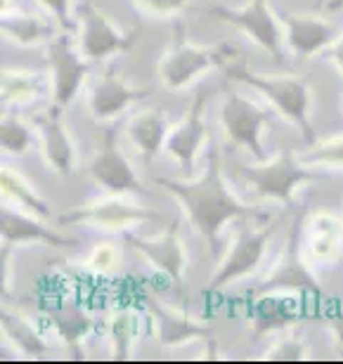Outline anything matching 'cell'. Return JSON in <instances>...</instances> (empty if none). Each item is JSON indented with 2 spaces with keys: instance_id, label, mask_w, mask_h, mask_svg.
I'll list each match as a JSON object with an SVG mask.
<instances>
[{
  "instance_id": "6da1fadb",
  "label": "cell",
  "mask_w": 343,
  "mask_h": 364,
  "mask_svg": "<svg viewBox=\"0 0 343 364\" xmlns=\"http://www.w3.org/2000/svg\"><path fill=\"white\" fill-rule=\"evenodd\" d=\"M157 185L169 189L175 199L182 203L185 213L189 215L194 228L204 235L211 251H216L218 235H221L225 223H230L232 218H249L258 213V208L244 206L242 201H237L230 194V189L223 180L221 151H218V147L209 149L206 171H204L199 180L180 182L171 178H157Z\"/></svg>"
},
{
  "instance_id": "7a4b0ae2",
  "label": "cell",
  "mask_w": 343,
  "mask_h": 364,
  "mask_svg": "<svg viewBox=\"0 0 343 364\" xmlns=\"http://www.w3.org/2000/svg\"><path fill=\"white\" fill-rule=\"evenodd\" d=\"M235 55L237 50L225 46V43H221V46H194V43H189L185 24L178 21L173 26L171 46L159 62V76H162V83L169 90H182L204 71L221 67Z\"/></svg>"
},
{
  "instance_id": "3957f363",
  "label": "cell",
  "mask_w": 343,
  "mask_h": 364,
  "mask_svg": "<svg viewBox=\"0 0 343 364\" xmlns=\"http://www.w3.org/2000/svg\"><path fill=\"white\" fill-rule=\"evenodd\" d=\"M228 76L235 81L249 83L251 88H256L280 112L287 116L289 121H294L298 130L303 133L305 140H312V126L308 121V109H310V90L308 83L298 76H268V74H253L244 67V64H232L228 67Z\"/></svg>"
},
{
  "instance_id": "277c9868",
  "label": "cell",
  "mask_w": 343,
  "mask_h": 364,
  "mask_svg": "<svg viewBox=\"0 0 343 364\" xmlns=\"http://www.w3.org/2000/svg\"><path fill=\"white\" fill-rule=\"evenodd\" d=\"M301 223L303 218H296L289 230V239L282 249V256L270 267V272L263 277L256 287L258 296L273 294H312L320 296V284L303 263L301 256Z\"/></svg>"
},
{
  "instance_id": "5b68a950",
  "label": "cell",
  "mask_w": 343,
  "mask_h": 364,
  "mask_svg": "<svg viewBox=\"0 0 343 364\" xmlns=\"http://www.w3.org/2000/svg\"><path fill=\"white\" fill-rule=\"evenodd\" d=\"M209 12L211 17L228 21V24L249 36L258 48L273 55L275 62H282V24L270 10L268 0H249L242 7L213 5Z\"/></svg>"
},
{
  "instance_id": "8992f818",
  "label": "cell",
  "mask_w": 343,
  "mask_h": 364,
  "mask_svg": "<svg viewBox=\"0 0 343 364\" xmlns=\"http://www.w3.org/2000/svg\"><path fill=\"white\" fill-rule=\"evenodd\" d=\"M78 48L90 62L107 60L116 53H128L137 38V28L123 33L116 24L100 12L93 3H83L78 10Z\"/></svg>"
},
{
  "instance_id": "52a82bcc",
  "label": "cell",
  "mask_w": 343,
  "mask_h": 364,
  "mask_svg": "<svg viewBox=\"0 0 343 364\" xmlns=\"http://www.w3.org/2000/svg\"><path fill=\"white\" fill-rule=\"evenodd\" d=\"M48 60L53 71L55 107L64 109L83 85V78L90 71V60L81 53V48L74 46L69 31H60L48 41Z\"/></svg>"
},
{
  "instance_id": "ba28073f",
  "label": "cell",
  "mask_w": 343,
  "mask_h": 364,
  "mask_svg": "<svg viewBox=\"0 0 343 364\" xmlns=\"http://www.w3.org/2000/svg\"><path fill=\"white\" fill-rule=\"evenodd\" d=\"M239 171H242V176L249 185L258 189V194L270 196V199H280L284 203L291 201V194L301 182L312 178V173L305 171L289 149H282L273 161L242 166Z\"/></svg>"
},
{
  "instance_id": "9c48e42d",
  "label": "cell",
  "mask_w": 343,
  "mask_h": 364,
  "mask_svg": "<svg viewBox=\"0 0 343 364\" xmlns=\"http://www.w3.org/2000/svg\"><path fill=\"white\" fill-rule=\"evenodd\" d=\"M116 133H119L116 126H109L105 130L97 154H95V159L90 161V176L100 187L109 189V192L144 194L142 182L137 180L135 171L130 168V164L126 161V156H123L119 142H116Z\"/></svg>"
},
{
  "instance_id": "30bf717a",
  "label": "cell",
  "mask_w": 343,
  "mask_h": 364,
  "mask_svg": "<svg viewBox=\"0 0 343 364\" xmlns=\"http://www.w3.org/2000/svg\"><path fill=\"white\" fill-rule=\"evenodd\" d=\"M268 114L258 105L246 100L239 92H228L223 102V126L228 130L230 140L242 144L253 154L256 161H265V151L260 147V130L265 126Z\"/></svg>"
},
{
  "instance_id": "8fae6325",
  "label": "cell",
  "mask_w": 343,
  "mask_h": 364,
  "mask_svg": "<svg viewBox=\"0 0 343 364\" xmlns=\"http://www.w3.org/2000/svg\"><path fill=\"white\" fill-rule=\"evenodd\" d=\"M275 228H265L258 232L242 230L237 237V242L232 244V249L228 251V256L223 258V263L218 265V270L213 274V279L209 282V291H218L223 287H228L235 279L251 274L263 260V253L268 249L270 235Z\"/></svg>"
},
{
  "instance_id": "7c38bea8",
  "label": "cell",
  "mask_w": 343,
  "mask_h": 364,
  "mask_svg": "<svg viewBox=\"0 0 343 364\" xmlns=\"http://www.w3.org/2000/svg\"><path fill=\"white\" fill-rule=\"evenodd\" d=\"M157 213L137 203H130L126 199H102L85 203V206L71 208L69 213H64L60 218L62 225H100V228H126V225L135 223H147Z\"/></svg>"
},
{
  "instance_id": "4fadbf2b",
  "label": "cell",
  "mask_w": 343,
  "mask_h": 364,
  "mask_svg": "<svg viewBox=\"0 0 343 364\" xmlns=\"http://www.w3.org/2000/svg\"><path fill=\"white\" fill-rule=\"evenodd\" d=\"M126 242L133 246L137 253H142L157 270H162L166 277H171L173 282H178L182 287V277H185L187 265V253L178 237V225L171 223V228L164 232V237L159 239H142L135 235H126Z\"/></svg>"
},
{
  "instance_id": "5bb4252c",
  "label": "cell",
  "mask_w": 343,
  "mask_h": 364,
  "mask_svg": "<svg viewBox=\"0 0 343 364\" xmlns=\"http://www.w3.org/2000/svg\"><path fill=\"white\" fill-rule=\"evenodd\" d=\"M147 95H149L147 88H133V85H128L121 76H116L114 69H107V74L100 76L97 81L93 83L88 105H90V112L95 119L107 121V119L119 116L123 109H128L133 102L147 97Z\"/></svg>"
},
{
  "instance_id": "9a60e30c",
  "label": "cell",
  "mask_w": 343,
  "mask_h": 364,
  "mask_svg": "<svg viewBox=\"0 0 343 364\" xmlns=\"http://www.w3.org/2000/svg\"><path fill=\"white\" fill-rule=\"evenodd\" d=\"M204 112H206V92H199L192 105H189L182 123L173 130L169 140H166V147H169L171 156L178 159L185 173H192L196 149H199V144L204 140V130H206L204 128Z\"/></svg>"
},
{
  "instance_id": "2e32d148",
  "label": "cell",
  "mask_w": 343,
  "mask_h": 364,
  "mask_svg": "<svg viewBox=\"0 0 343 364\" xmlns=\"http://www.w3.org/2000/svg\"><path fill=\"white\" fill-rule=\"evenodd\" d=\"M43 133V156L50 164V168L60 176H71L76 166V149L71 142L69 130L62 126V109L50 107V112L41 119Z\"/></svg>"
},
{
  "instance_id": "e0dca14e",
  "label": "cell",
  "mask_w": 343,
  "mask_h": 364,
  "mask_svg": "<svg viewBox=\"0 0 343 364\" xmlns=\"http://www.w3.org/2000/svg\"><path fill=\"white\" fill-rule=\"evenodd\" d=\"M147 310H149V315L154 317L159 343L166 346V348L182 346V343H187V341L211 336V329L206 324L182 315V312L154 301V298H147Z\"/></svg>"
},
{
  "instance_id": "ac0fdd59",
  "label": "cell",
  "mask_w": 343,
  "mask_h": 364,
  "mask_svg": "<svg viewBox=\"0 0 343 364\" xmlns=\"http://www.w3.org/2000/svg\"><path fill=\"white\" fill-rule=\"evenodd\" d=\"M282 26L287 28L289 48L298 57H310L329 48L337 36L324 19L310 17V14H282Z\"/></svg>"
},
{
  "instance_id": "d6986e66",
  "label": "cell",
  "mask_w": 343,
  "mask_h": 364,
  "mask_svg": "<svg viewBox=\"0 0 343 364\" xmlns=\"http://www.w3.org/2000/svg\"><path fill=\"white\" fill-rule=\"evenodd\" d=\"M0 232H3V242L7 244H24V242H41L50 246H74L76 239L57 235V232L48 230L46 225H41L38 220L28 215H19L14 210L3 208L0 210Z\"/></svg>"
},
{
  "instance_id": "ffe728a7",
  "label": "cell",
  "mask_w": 343,
  "mask_h": 364,
  "mask_svg": "<svg viewBox=\"0 0 343 364\" xmlns=\"http://www.w3.org/2000/svg\"><path fill=\"white\" fill-rule=\"evenodd\" d=\"M166 133V114L159 109H144L128 121V137L142 151L144 161H152L159 147L164 144Z\"/></svg>"
},
{
  "instance_id": "44dd1931",
  "label": "cell",
  "mask_w": 343,
  "mask_h": 364,
  "mask_svg": "<svg viewBox=\"0 0 343 364\" xmlns=\"http://www.w3.org/2000/svg\"><path fill=\"white\" fill-rule=\"evenodd\" d=\"M50 322L60 336L67 341L69 350H71V358H81V343L83 338L90 333L93 329V319L88 312L78 310V308H69V305H60V308H50Z\"/></svg>"
},
{
  "instance_id": "7402d4cb",
  "label": "cell",
  "mask_w": 343,
  "mask_h": 364,
  "mask_svg": "<svg viewBox=\"0 0 343 364\" xmlns=\"http://www.w3.org/2000/svg\"><path fill=\"white\" fill-rule=\"evenodd\" d=\"M0 92L3 102L10 105H26L41 97L46 92V76L36 71H21V69H3L0 76Z\"/></svg>"
},
{
  "instance_id": "603a6c76",
  "label": "cell",
  "mask_w": 343,
  "mask_h": 364,
  "mask_svg": "<svg viewBox=\"0 0 343 364\" xmlns=\"http://www.w3.org/2000/svg\"><path fill=\"white\" fill-rule=\"evenodd\" d=\"M3 33L24 48H33L50 41L48 21L33 17V14L14 12V10H3Z\"/></svg>"
},
{
  "instance_id": "cb8c5ba5",
  "label": "cell",
  "mask_w": 343,
  "mask_h": 364,
  "mask_svg": "<svg viewBox=\"0 0 343 364\" xmlns=\"http://www.w3.org/2000/svg\"><path fill=\"white\" fill-rule=\"evenodd\" d=\"M0 324H3V331L7 333V338H10L24 355H28V358H43V355H46L48 350L46 341H43L41 333L36 331L26 319L17 317L14 312L3 310L0 312Z\"/></svg>"
},
{
  "instance_id": "d4e9b609",
  "label": "cell",
  "mask_w": 343,
  "mask_h": 364,
  "mask_svg": "<svg viewBox=\"0 0 343 364\" xmlns=\"http://www.w3.org/2000/svg\"><path fill=\"white\" fill-rule=\"evenodd\" d=\"M0 187H3V194L5 196H12V199H17L21 206H26L31 213H36L38 218H48L53 215V210H50V206L46 201L41 199L38 194L33 192L31 187L26 185L24 180H21L17 173L10 171V168H3L0 171Z\"/></svg>"
},
{
  "instance_id": "484cf974",
  "label": "cell",
  "mask_w": 343,
  "mask_h": 364,
  "mask_svg": "<svg viewBox=\"0 0 343 364\" xmlns=\"http://www.w3.org/2000/svg\"><path fill=\"white\" fill-rule=\"evenodd\" d=\"M137 333H140V317L130 308H123L112 319V346L114 360H128Z\"/></svg>"
},
{
  "instance_id": "4316f807",
  "label": "cell",
  "mask_w": 343,
  "mask_h": 364,
  "mask_svg": "<svg viewBox=\"0 0 343 364\" xmlns=\"http://www.w3.org/2000/svg\"><path fill=\"white\" fill-rule=\"evenodd\" d=\"M296 319V312L289 310L287 303L275 301L273 296H263L253 308V324H256L258 333L282 329V326L291 324Z\"/></svg>"
},
{
  "instance_id": "83f0119b",
  "label": "cell",
  "mask_w": 343,
  "mask_h": 364,
  "mask_svg": "<svg viewBox=\"0 0 343 364\" xmlns=\"http://www.w3.org/2000/svg\"><path fill=\"white\" fill-rule=\"evenodd\" d=\"M0 144H3V151L21 154V151L31 147V133L21 121L5 116L3 123H0Z\"/></svg>"
},
{
  "instance_id": "f1b7e54d",
  "label": "cell",
  "mask_w": 343,
  "mask_h": 364,
  "mask_svg": "<svg viewBox=\"0 0 343 364\" xmlns=\"http://www.w3.org/2000/svg\"><path fill=\"white\" fill-rule=\"evenodd\" d=\"M303 164L312 166H343V135L329 137L324 142H317L303 154Z\"/></svg>"
},
{
  "instance_id": "f546056e",
  "label": "cell",
  "mask_w": 343,
  "mask_h": 364,
  "mask_svg": "<svg viewBox=\"0 0 343 364\" xmlns=\"http://www.w3.org/2000/svg\"><path fill=\"white\" fill-rule=\"evenodd\" d=\"M305 358H308V355H305V346L298 336L280 341V343L275 346V350H270L265 355V360H275V362H298Z\"/></svg>"
},
{
  "instance_id": "4dcf8cb0",
  "label": "cell",
  "mask_w": 343,
  "mask_h": 364,
  "mask_svg": "<svg viewBox=\"0 0 343 364\" xmlns=\"http://www.w3.org/2000/svg\"><path fill=\"white\" fill-rule=\"evenodd\" d=\"M140 10L149 14H159V17H169V14L180 12L189 0H133Z\"/></svg>"
},
{
  "instance_id": "1f68e13d",
  "label": "cell",
  "mask_w": 343,
  "mask_h": 364,
  "mask_svg": "<svg viewBox=\"0 0 343 364\" xmlns=\"http://www.w3.org/2000/svg\"><path fill=\"white\" fill-rule=\"evenodd\" d=\"M43 7L57 19L62 31H74V19H71V0H38Z\"/></svg>"
},
{
  "instance_id": "d6a6232c",
  "label": "cell",
  "mask_w": 343,
  "mask_h": 364,
  "mask_svg": "<svg viewBox=\"0 0 343 364\" xmlns=\"http://www.w3.org/2000/svg\"><path fill=\"white\" fill-rule=\"evenodd\" d=\"M114 260H116L114 249L109 244H105V246H97V249L93 251V260H90V263L97 267L100 272H105V270H109V267H112Z\"/></svg>"
},
{
  "instance_id": "836d02e7",
  "label": "cell",
  "mask_w": 343,
  "mask_h": 364,
  "mask_svg": "<svg viewBox=\"0 0 343 364\" xmlns=\"http://www.w3.org/2000/svg\"><path fill=\"white\" fill-rule=\"evenodd\" d=\"M324 57L343 74V33L339 36V38L332 41V46L324 50Z\"/></svg>"
},
{
  "instance_id": "e575fe53",
  "label": "cell",
  "mask_w": 343,
  "mask_h": 364,
  "mask_svg": "<svg viewBox=\"0 0 343 364\" xmlns=\"http://www.w3.org/2000/svg\"><path fill=\"white\" fill-rule=\"evenodd\" d=\"M329 326L334 331V336H337V343L343 346V310H337L329 315Z\"/></svg>"
},
{
  "instance_id": "d590c367",
  "label": "cell",
  "mask_w": 343,
  "mask_h": 364,
  "mask_svg": "<svg viewBox=\"0 0 343 364\" xmlns=\"http://www.w3.org/2000/svg\"><path fill=\"white\" fill-rule=\"evenodd\" d=\"M7 260H10V249H7V242H3V251H0V270H3V291L5 294H7V289H10V284H7V277H10Z\"/></svg>"
},
{
  "instance_id": "8d00e7d4",
  "label": "cell",
  "mask_w": 343,
  "mask_h": 364,
  "mask_svg": "<svg viewBox=\"0 0 343 364\" xmlns=\"http://www.w3.org/2000/svg\"><path fill=\"white\" fill-rule=\"evenodd\" d=\"M324 10L332 12V14L343 12V0H324Z\"/></svg>"
},
{
  "instance_id": "74e56055",
  "label": "cell",
  "mask_w": 343,
  "mask_h": 364,
  "mask_svg": "<svg viewBox=\"0 0 343 364\" xmlns=\"http://www.w3.org/2000/svg\"><path fill=\"white\" fill-rule=\"evenodd\" d=\"M320 3H322V5H324V0H320Z\"/></svg>"
}]
</instances>
